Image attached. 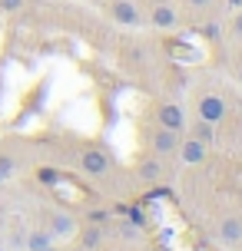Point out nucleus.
Listing matches in <instances>:
<instances>
[{
  "label": "nucleus",
  "instance_id": "obj_22",
  "mask_svg": "<svg viewBox=\"0 0 242 251\" xmlns=\"http://www.w3.org/2000/svg\"><path fill=\"white\" fill-rule=\"evenodd\" d=\"M219 251H222V248H219Z\"/></svg>",
  "mask_w": 242,
  "mask_h": 251
},
{
  "label": "nucleus",
  "instance_id": "obj_21",
  "mask_svg": "<svg viewBox=\"0 0 242 251\" xmlns=\"http://www.w3.org/2000/svg\"><path fill=\"white\" fill-rule=\"evenodd\" d=\"M236 76H239V83H242V70H239V73H236Z\"/></svg>",
  "mask_w": 242,
  "mask_h": 251
},
{
  "label": "nucleus",
  "instance_id": "obj_13",
  "mask_svg": "<svg viewBox=\"0 0 242 251\" xmlns=\"http://www.w3.org/2000/svg\"><path fill=\"white\" fill-rule=\"evenodd\" d=\"M80 241H83V248H87V251L100 248V245H103V228L96 225V222L87 225V228H83V235H80Z\"/></svg>",
  "mask_w": 242,
  "mask_h": 251
},
{
  "label": "nucleus",
  "instance_id": "obj_8",
  "mask_svg": "<svg viewBox=\"0 0 242 251\" xmlns=\"http://www.w3.org/2000/svg\"><path fill=\"white\" fill-rule=\"evenodd\" d=\"M206 149H209V146H203V142H196V139L189 136V139H179L176 155H179L186 165H199V162L206 159Z\"/></svg>",
  "mask_w": 242,
  "mask_h": 251
},
{
  "label": "nucleus",
  "instance_id": "obj_7",
  "mask_svg": "<svg viewBox=\"0 0 242 251\" xmlns=\"http://www.w3.org/2000/svg\"><path fill=\"white\" fill-rule=\"evenodd\" d=\"M150 24H153L156 30H176L179 13L173 10V3H156L153 10H150Z\"/></svg>",
  "mask_w": 242,
  "mask_h": 251
},
{
  "label": "nucleus",
  "instance_id": "obj_12",
  "mask_svg": "<svg viewBox=\"0 0 242 251\" xmlns=\"http://www.w3.org/2000/svg\"><path fill=\"white\" fill-rule=\"evenodd\" d=\"M53 245V235L47 231V228H33L30 235H27V251H43Z\"/></svg>",
  "mask_w": 242,
  "mask_h": 251
},
{
  "label": "nucleus",
  "instance_id": "obj_18",
  "mask_svg": "<svg viewBox=\"0 0 242 251\" xmlns=\"http://www.w3.org/2000/svg\"><path fill=\"white\" fill-rule=\"evenodd\" d=\"M186 3H189V7H209L212 0H186Z\"/></svg>",
  "mask_w": 242,
  "mask_h": 251
},
{
  "label": "nucleus",
  "instance_id": "obj_14",
  "mask_svg": "<svg viewBox=\"0 0 242 251\" xmlns=\"http://www.w3.org/2000/svg\"><path fill=\"white\" fill-rule=\"evenodd\" d=\"M17 172V162H13L10 155H0V178H10Z\"/></svg>",
  "mask_w": 242,
  "mask_h": 251
},
{
  "label": "nucleus",
  "instance_id": "obj_15",
  "mask_svg": "<svg viewBox=\"0 0 242 251\" xmlns=\"http://www.w3.org/2000/svg\"><path fill=\"white\" fill-rule=\"evenodd\" d=\"M27 7V0H0V10L3 13H20Z\"/></svg>",
  "mask_w": 242,
  "mask_h": 251
},
{
  "label": "nucleus",
  "instance_id": "obj_19",
  "mask_svg": "<svg viewBox=\"0 0 242 251\" xmlns=\"http://www.w3.org/2000/svg\"><path fill=\"white\" fill-rule=\"evenodd\" d=\"M100 251H120V248H100Z\"/></svg>",
  "mask_w": 242,
  "mask_h": 251
},
{
  "label": "nucleus",
  "instance_id": "obj_2",
  "mask_svg": "<svg viewBox=\"0 0 242 251\" xmlns=\"http://www.w3.org/2000/svg\"><path fill=\"white\" fill-rule=\"evenodd\" d=\"M179 139H182V132H173V129H153V136H150V146H153V155H159V159H166V155H176L179 149Z\"/></svg>",
  "mask_w": 242,
  "mask_h": 251
},
{
  "label": "nucleus",
  "instance_id": "obj_17",
  "mask_svg": "<svg viewBox=\"0 0 242 251\" xmlns=\"http://www.w3.org/2000/svg\"><path fill=\"white\" fill-rule=\"evenodd\" d=\"M232 33H236V37H242V10L232 17Z\"/></svg>",
  "mask_w": 242,
  "mask_h": 251
},
{
  "label": "nucleus",
  "instance_id": "obj_1",
  "mask_svg": "<svg viewBox=\"0 0 242 251\" xmlns=\"http://www.w3.org/2000/svg\"><path fill=\"white\" fill-rule=\"evenodd\" d=\"M196 116L199 119H206V123H222V116H226V100L219 96V93H206V96H199V102H196Z\"/></svg>",
  "mask_w": 242,
  "mask_h": 251
},
{
  "label": "nucleus",
  "instance_id": "obj_3",
  "mask_svg": "<svg viewBox=\"0 0 242 251\" xmlns=\"http://www.w3.org/2000/svg\"><path fill=\"white\" fill-rule=\"evenodd\" d=\"M156 123L163 126V129L182 132V129H186V109H182L179 102H163V106L156 109Z\"/></svg>",
  "mask_w": 242,
  "mask_h": 251
},
{
  "label": "nucleus",
  "instance_id": "obj_11",
  "mask_svg": "<svg viewBox=\"0 0 242 251\" xmlns=\"http://www.w3.org/2000/svg\"><path fill=\"white\" fill-rule=\"evenodd\" d=\"M189 136L196 139V142H203V146H209V142H216V126L212 123H206V119H192V126H189Z\"/></svg>",
  "mask_w": 242,
  "mask_h": 251
},
{
  "label": "nucleus",
  "instance_id": "obj_4",
  "mask_svg": "<svg viewBox=\"0 0 242 251\" xmlns=\"http://www.w3.org/2000/svg\"><path fill=\"white\" fill-rule=\"evenodd\" d=\"M110 17L123 26H140L143 24V13L133 0H113V3H110Z\"/></svg>",
  "mask_w": 242,
  "mask_h": 251
},
{
  "label": "nucleus",
  "instance_id": "obj_9",
  "mask_svg": "<svg viewBox=\"0 0 242 251\" xmlns=\"http://www.w3.org/2000/svg\"><path fill=\"white\" fill-rule=\"evenodd\" d=\"M216 235L222 245H236V241H242V218L239 215H229V218H222L216 228Z\"/></svg>",
  "mask_w": 242,
  "mask_h": 251
},
{
  "label": "nucleus",
  "instance_id": "obj_10",
  "mask_svg": "<svg viewBox=\"0 0 242 251\" xmlns=\"http://www.w3.org/2000/svg\"><path fill=\"white\" fill-rule=\"evenodd\" d=\"M73 228H77V222L70 218L66 212H53L50 215V225H47V231H50L53 238L60 235V238H66V235H73Z\"/></svg>",
  "mask_w": 242,
  "mask_h": 251
},
{
  "label": "nucleus",
  "instance_id": "obj_5",
  "mask_svg": "<svg viewBox=\"0 0 242 251\" xmlns=\"http://www.w3.org/2000/svg\"><path fill=\"white\" fill-rule=\"evenodd\" d=\"M80 169H83V172H87V176H106V172H110V155H106V152L103 149H87L83 152V155H80Z\"/></svg>",
  "mask_w": 242,
  "mask_h": 251
},
{
  "label": "nucleus",
  "instance_id": "obj_16",
  "mask_svg": "<svg viewBox=\"0 0 242 251\" xmlns=\"http://www.w3.org/2000/svg\"><path fill=\"white\" fill-rule=\"evenodd\" d=\"M57 172H53V169H40V182H47V185H53V182H57Z\"/></svg>",
  "mask_w": 242,
  "mask_h": 251
},
{
  "label": "nucleus",
  "instance_id": "obj_6",
  "mask_svg": "<svg viewBox=\"0 0 242 251\" xmlns=\"http://www.w3.org/2000/svg\"><path fill=\"white\" fill-rule=\"evenodd\" d=\"M163 159L159 155H150V159H143L140 165H136V178H140L143 185H156L159 178H163Z\"/></svg>",
  "mask_w": 242,
  "mask_h": 251
},
{
  "label": "nucleus",
  "instance_id": "obj_20",
  "mask_svg": "<svg viewBox=\"0 0 242 251\" xmlns=\"http://www.w3.org/2000/svg\"><path fill=\"white\" fill-rule=\"evenodd\" d=\"M43 251H57V248H53V245H50V248H43Z\"/></svg>",
  "mask_w": 242,
  "mask_h": 251
}]
</instances>
